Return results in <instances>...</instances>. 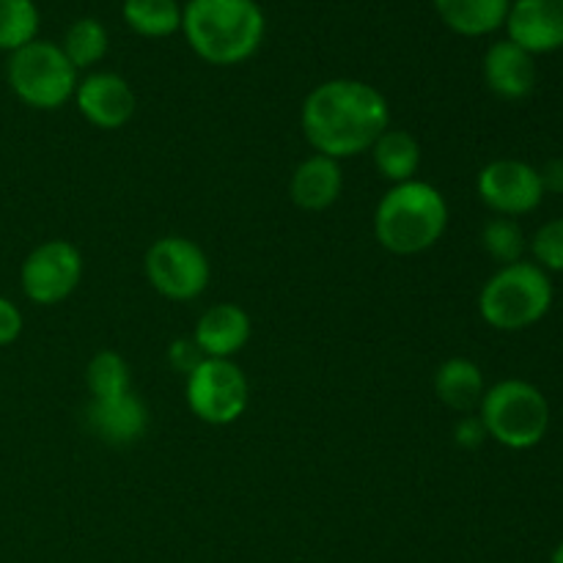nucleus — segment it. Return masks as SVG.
I'll return each instance as SVG.
<instances>
[{
    "label": "nucleus",
    "instance_id": "nucleus-1",
    "mask_svg": "<svg viewBox=\"0 0 563 563\" xmlns=\"http://www.w3.org/2000/svg\"><path fill=\"white\" fill-rule=\"evenodd\" d=\"M302 135L313 152L333 159L368 152L390 126V108L383 91L363 80H328L302 102Z\"/></svg>",
    "mask_w": 563,
    "mask_h": 563
},
{
    "label": "nucleus",
    "instance_id": "nucleus-2",
    "mask_svg": "<svg viewBox=\"0 0 563 563\" xmlns=\"http://www.w3.org/2000/svg\"><path fill=\"white\" fill-rule=\"evenodd\" d=\"M267 31L256 0H187L181 5V33L201 60L236 66L258 53Z\"/></svg>",
    "mask_w": 563,
    "mask_h": 563
},
{
    "label": "nucleus",
    "instance_id": "nucleus-3",
    "mask_svg": "<svg viewBox=\"0 0 563 563\" xmlns=\"http://www.w3.org/2000/svg\"><path fill=\"white\" fill-rule=\"evenodd\" d=\"M449 225L443 192L421 179L394 185L374 212L377 242L394 256H418L440 242Z\"/></svg>",
    "mask_w": 563,
    "mask_h": 563
},
{
    "label": "nucleus",
    "instance_id": "nucleus-4",
    "mask_svg": "<svg viewBox=\"0 0 563 563\" xmlns=\"http://www.w3.org/2000/svg\"><path fill=\"white\" fill-rule=\"evenodd\" d=\"M553 306L550 275L533 262H517L500 267L484 284L478 295V313L484 322L504 333L533 328L548 317Z\"/></svg>",
    "mask_w": 563,
    "mask_h": 563
},
{
    "label": "nucleus",
    "instance_id": "nucleus-5",
    "mask_svg": "<svg viewBox=\"0 0 563 563\" xmlns=\"http://www.w3.org/2000/svg\"><path fill=\"white\" fill-rule=\"evenodd\" d=\"M478 418L495 443L511 451H528L548 434L550 405L537 385L526 379H504L487 388Z\"/></svg>",
    "mask_w": 563,
    "mask_h": 563
},
{
    "label": "nucleus",
    "instance_id": "nucleus-6",
    "mask_svg": "<svg viewBox=\"0 0 563 563\" xmlns=\"http://www.w3.org/2000/svg\"><path fill=\"white\" fill-rule=\"evenodd\" d=\"M5 77L14 97L36 110H55L69 102L80 80L60 44L44 38H33L31 44L11 53Z\"/></svg>",
    "mask_w": 563,
    "mask_h": 563
},
{
    "label": "nucleus",
    "instance_id": "nucleus-7",
    "mask_svg": "<svg viewBox=\"0 0 563 563\" xmlns=\"http://www.w3.org/2000/svg\"><path fill=\"white\" fill-rule=\"evenodd\" d=\"M187 407L198 421L209 427H229L240 421L251 401V385L245 372L234 361H214L203 357L185 385Z\"/></svg>",
    "mask_w": 563,
    "mask_h": 563
},
{
    "label": "nucleus",
    "instance_id": "nucleus-8",
    "mask_svg": "<svg viewBox=\"0 0 563 563\" xmlns=\"http://www.w3.org/2000/svg\"><path fill=\"white\" fill-rule=\"evenodd\" d=\"M146 278L168 300L187 302L207 291L212 269L196 242L187 236H163L146 251Z\"/></svg>",
    "mask_w": 563,
    "mask_h": 563
},
{
    "label": "nucleus",
    "instance_id": "nucleus-9",
    "mask_svg": "<svg viewBox=\"0 0 563 563\" xmlns=\"http://www.w3.org/2000/svg\"><path fill=\"white\" fill-rule=\"evenodd\" d=\"M82 280V256L66 240H47L33 247L20 267L22 291L36 306H58Z\"/></svg>",
    "mask_w": 563,
    "mask_h": 563
},
{
    "label": "nucleus",
    "instance_id": "nucleus-10",
    "mask_svg": "<svg viewBox=\"0 0 563 563\" xmlns=\"http://www.w3.org/2000/svg\"><path fill=\"white\" fill-rule=\"evenodd\" d=\"M476 187L478 198L500 218L533 212L544 198L539 170L522 159H493L478 170Z\"/></svg>",
    "mask_w": 563,
    "mask_h": 563
},
{
    "label": "nucleus",
    "instance_id": "nucleus-11",
    "mask_svg": "<svg viewBox=\"0 0 563 563\" xmlns=\"http://www.w3.org/2000/svg\"><path fill=\"white\" fill-rule=\"evenodd\" d=\"M77 110L99 130H121L135 115V91L115 71H91L75 88Z\"/></svg>",
    "mask_w": 563,
    "mask_h": 563
},
{
    "label": "nucleus",
    "instance_id": "nucleus-12",
    "mask_svg": "<svg viewBox=\"0 0 563 563\" xmlns=\"http://www.w3.org/2000/svg\"><path fill=\"white\" fill-rule=\"evenodd\" d=\"M504 27L526 53H555L563 47V0H511Z\"/></svg>",
    "mask_w": 563,
    "mask_h": 563
},
{
    "label": "nucleus",
    "instance_id": "nucleus-13",
    "mask_svg": "<svg viewBox=\"0 0 563 563\" xmlns=\"http://www.w3.org/2000/svg\"><path fill=\"white\" fill-rule=\"evenodd\" d=\"M192 341L203 357L231 361L251 341V317L234 302H218L201 313Z\"/></svg>",
    "mask_w": 563,
    "mask_h": 563
},
{
    "label": "nucleus",
    "instance_id": "nucleus-14",
    "mask_svg": "<svg viewBox=\"0 0 563 563\" xmlns=\"http://www.w3.org/2000/svg\"><path fill=\"white\" fill-rule=\"evenodd\" d=\"M484 80L500 99H526L537 86V60L520 44L495 42L484 55Z\"/></svg>",
    "mask_w": 563,
    "mask_h": 563
},
{
    "label": "nucleus",
    "instance_id": "nucleus-15",
    "mask_svg": "<svg viewBox=\"0 0 563 563\" xmlns=\"http://www.w3.org/2000/svg\"><path fill=\"white\" fill-rule=\"evenodd\" d=\"M344 190V174H341V163L324 154H311L302 159L291 174L289 196L295 207L306 209V212H324L333 207Z\"/></svg>",
    "mask_w": 563,
    "mask_h": 563
},
{
    "label": "nucleus",
    "instance_id": "nucleus-16",
    "mask_svg": "<svg viewBox=\"0 0 563 563\" xmlns=\"http://www.w3.org/2000/svg\"><path fill=\"white\" fill-rule=\"evenodd\" d=\"M88 423L108 443L126 445L143 438V432L148 427V410L130 390V394L115 396V399L91 401V407H88Z\"/></svg>",
    "mask_w": 563,
    "mask_h": 563
},
{
    "label": "nucleus",
    "instance_id": "nucleus-17",
    "mask_svg": "<svg viewBox=\"0 0 563 563\" xmlns=\"http://www.w3.org/2000/svg\"><path fill=\"white\" fill-rule=\"evenodd\" d=\"M434 394L451 410L471 416L482 407L487 385H484L482 368L467 357H449L443 366L434 372Z\"/></svg>",
    "mask_w": 563,
    "mask_h": 563
},
{
    "label": "nucleus",
    "instance_id": "nucleus-18",
    "mask_svg": "<svg viewBox=\"0 0 563 563\" xmlns=\"http://www.w3.org/2000/svg\"><path fill=\"white\" fill-rule=\"evenodd\" d=\"M440 20L460 36H489L504 27L511 0H432Z\"/></svg>",
    "mask_w": 563,
    "mask_h": 563
},
{
    "label": "nucleus",
    "instance_id": "nucleus-19",
    "mask_svg": "<svg viewBox=\"0 0 563 563\" xmlns=\"http://www.w3.org/2000/svg\"><path fill=\"white\" fill-rule=\"evenodd\" d=\"M368 152H372L379 176L388 179L390 185L416 179L418 168H421V146H418V141L407 130L388 126Z\"/></svg>",
    "mask_w": 563,
    "mask_h": 563
},
{
    "label": "nucleus",
    "instance_id": "nucleus-20",
    "mask_svg": "<svg viewBox=\"0 0 563 563\" xmlns=\"http://www.w3.org/2000/svg\"><path fill=\"white\" fill-rule=\"evenodd\" d=\"M121 16L137 36L146 38H165L181 31L179 0H124Z\"/></svg>",
    "mask_w": 563,
    "mask_h": 563
},
{
    "label": "nucleus",
    "instance_id": "nucleus-21",
    "mask_svg": "<svg viewBox=\"0 0 563 563\" xmlns=\"http://www.w3.org/2000/svg\"><path fill=\"white\" fill-rule=\"evenodd\" d=\"M108 27L99 20H93V16H82V20L71 22V25L66 27L64 44H60L64 55L69 58V64L75 66L77 71L97 66L99 60L104 58V53H108Z\"/></svg>",
    "mask_w": 563,
    "mask_h": 563
},
{
    "label": "nucleus",
    "instance_id": "nucleus-22",
    "mask_svg": "<svg viewBox=\"0 0 563 563\" xmlns=\"http://www.w3.org/2000/svg\"><path fill=\"white\" fill-rule=\"evenodd\" d=\"M88 390H91V401H108L115 396L130 394V366L124 357L113 350H102L91 357L86 372Z\"/></svg>",
    "mask_w": 563,
    "mask_h": 563
},
{
    "label": "nucleus",
    "instance_id": "nucleus-23",
    "mask_svg": "<svg viewBox=\"0 0 563 563\" xmlns=\"http://www.w3.org/2000/svg\"><path fill=\"white\" fill-rule=\"evenodd\" d=\"M42 16L33 0H0V49L16 53L36 38Z\"/></svg>",
    "mask_w": 563,
    "mask_h": 563
},
{
    "label": "nucleus",
    "instance_id": "nucleus-24",
    "mask_svg": "<svg viewBox=\"0 0 563 563\" xmlns=\"http://www.w3.org/2000/svg\"><path fill=\"white\" fill-rule=\"evenodd\" d=\"M482 245L500 267L522 262L526 253V234L515 218H493L482 231Z\"/></svg>",
    "mask_w": 563,
    "mask_h": 563
},
{
    "label": "nucleus",
    "instance_id": "nucleus-25",
    "mask_svg": "<svg viewBox=\"0 0 563 563\" xmlns=\"http://www.w3.org/2000/svg\"><path fill=\"white\" fill-rule=\"evenodd\" d=\"M531 251L544 273H563V218L550 220L533 234Z\"/></svg>",
    "mask_w": 563,
    "mask_h": 563
},
{
    "label": "nucleus",
    "instance_id": "nucleus-26",
    "mask_svg": "<svg viewBox=\"0 0 563 563\" xmlns=\"http://www.w3.org/2000/svg\"><path fill=\"white\" fill-rule=\"evenodd\" d=\"M22 333V311L9 297H0V346H9Z\"/></svg>",
    "mask_w": 563,
    "mask_h": 563
},
{
    "label": "nucleus",
    "instance_id": "nucleus-27",
    "mask_svg": "<svg viewBox=\"0 0 563 563\" xmlns=\"http://www.w3.org/2000/svg\"><path fill=\"white\" fill-rule=\"evenodd\" d=\"M168 361H170V366H176L179 372L190 374L192 368H196L198 363L203 361V355H201V350L196 346V341L179 339V341H174V344H170Z\"/></svg>",
    "mask_w": 563,
    "mask_h": 563
},
{
    "label": "nucleus",
    "instance_id": "nucleus-28",
    "mask_svg": "<svg viewBox=\"0 0 563 563\" xmlns=\"http://www.w3.org/2000/svg\"><path fill=\"white\" fill-rule=\"evenodd\" d=\"M456 443L462 445V449H478V445L487 440V429H484L482 418L478 416H465L460 423H456V432H454Z\"/></svg>",
    "mask_w": 563,
    "mask_h": 563
},
{
    "label": "nucleus",
    "instance_id": "nucleus-29",
    "mask_svg": "<svg viewBox=\"0 0 563 563\" xmlns=\"http://www.w3.org/2000/svg\"><path fill=\"white\" fill-rule=\"evenodd\" d=\"M544 192H563V159H550L542 170H539Z\"/></svg>",
    "mask_w": 563,
    "mask_h": 563
},
{
    "label": "nucleus",
    "instance_id": "nucleus-30",
    "mask_svg": "<svg viewBox=\"0 0 563 563\" xmlns=\"http://www.w3.org/2000/svg\"><path fill=\"white\" fill-rule=\"evenodd\" d=\"M550 563H563V542L559 544V548H555V553H553V559H550Z\"/></svg>",
    "mask_w": 563,
    "mask_h": 563
}]
</instances>
